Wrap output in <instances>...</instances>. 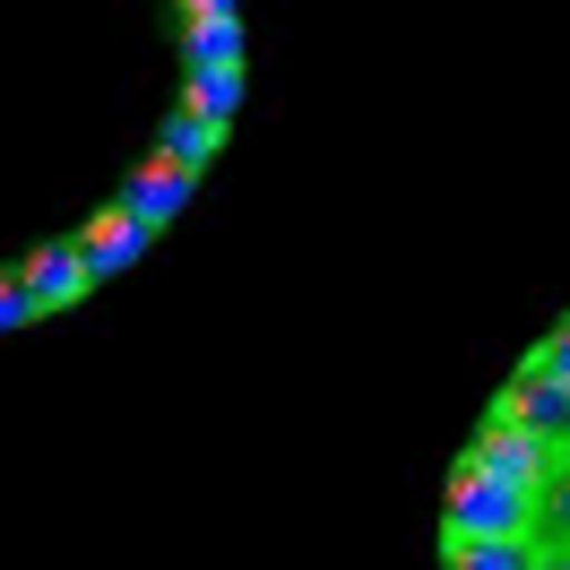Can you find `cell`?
<instances>
[{
	"label": "cell",
	"instance_id": "cell-9",
	"mask_svg": "<svg viewBox=\"0 0 570 570\" xmlns=\"http://www.w3.org/2000/svg\"><path fill=\"white\" fill-rule=\"evenodd\" d=\"M535 535H475V544H441V570H528Z\"/></svg>",
	"mask_w": 570,
	"mask_h": 570
},
{
	"label": "cell",
	"instance_id": "cell-7",
	"mask_svg": "<svg viewBox=\"0 0 570 570\" xmlns=\"http://www.w3.org/2000/svg\"><path fill=\"white\" fill-rule=\"evenodd\" d=\"M225 139H234V121H216V112L174 105V112H165V130H156V156H174V165H190V174H208Z\"/></svg>",
	"mask_w": 570,
	"mask_h": 570
},
{
	"label": "cell",
	"instance_id": "cell-16",
	"mask_svg": "<svg viewBox=\"0 0 570 570\" xmlns=\"http://www.w3.org/2000/svg\"><path fill=\"white\" fill-rule=\"evenodd\" d=\"M562 321H570V312H562Z\"/></svg>",
	"mask_w": 570,
	"mask_h": 570
},
{
	"label": "cell",
	"instance_id": "cell-6",
	"mask_svg": "<svg viewBox=\"0 0 570 570\" xmlns=\"http://www.w3.org/2000/svg\"><path fill=\"white\" fill-rule=\"evenodd\" d=\"M147 243H156V234H147V225H139L130 208H121V199H112V208H96L87 225H78V250H87L96 285H105V277H121L130 259H147Z\"/></svg>",
	"mask_w": 570,
	"mask_h": 570
},
{
	"label": "cell",
	"instance_id": "cell-2",
	"mask_svg": "<svg viewBox=\"0 0 570 570\" xmlns=\"http://www.w3.org/2000/svg\"><path fill=\"white\" fill-rule=\"evenodd\" d=\"M484 415H493V424H519V432H544L553 450H570V381H553L535 346L519 355V372L493 390V406H484Z\"/></svg>",
	"mask_w": 570,
	"mask_h": 570
},
{
	"label": "cell",
	"instance_id": "cell-4",
	"mask_svg": "<svg viewBox=\"0 0 570 570\" xmlns=\"http://www.w3.org/2000/svg\"><path fill=\"white\" fill-rule=\"evenodd\" d=\"M18 285L36 294V312H70V303H87V294H96V268H87L78 234H61V243H36V250H27Z\"/></svg>",
	"mask_w": 570,
	"mask_h": 570
},
{
	"label": "cell",
	"instance_id": "cell-14",
	"mask_svg": "<svg viewBox=\"0 0 570 570\" xmlns=\"http://www.w3.org/2000/svg\"><path fill=\"white\" fill-rule=\"evenodd\" d=\"M528 570H570V544H544V535H535V562Z\"/></svg>",
	"mask_w": 570,
	"mask_h": 570
},
{
	"label": "cell",
	"instance_id": "cell-5",
	"mask_svg": "<svg viewBox=\"0 0 570 570\" xmlns=\"http://www.w3.org/2000/svg\"><path fill=\"white\" fill-rule=\"evenodd\" d=\"M190 190H199V174H190V165H174V156H156V147H147V165L130 181H121V208L139 216L147 234H165V225H174L181 208H190Z\"/></svg>",
	"mask_w": 570,
	"mask_h": 570
},
{
	"label": "cell",
	"instance_id": "cell-8",
	"mask_svg": "<svg viewBox=\"0 0 570 570\" xmlns=\"http://www.w3.org/2000/svg\"><path fill=\"white\" fill-rule=\"evenodd\" d=\"M181 61L190 70H243V18H181Z\"/></svg>",
	"mask_w": 570,
	"mask_h": 570
},
{
	"label": "cell",
	"instance_id": "cell-12",
	"mask_svg": "<svg viewBox=\"0 0 570 570\" xmlns=\"http://www.w3.org/2000/svg\"><path fill=\"white\" fill-rule=\"evenodd\" d=\"M36 321H43L36 294H27L18 277H0V337H18V328H36Z\"/></svg>",
	"mask_w": 570,
	"mask_h": 570
},
{
	"label": "cell",
	"instance_id": "cell-10",
	"mask_svg": "<svg viewBox=\"0 0 570 570\" xmlns=\"http://www.w3.org/2000/svg\"><path fill=\"white\" fill-rule=\"evenodd\" d=\"M181 105L234 121V112H243V70H190V78H181Z\"/></svg>",
	"mask_w": 570,
	"mask_h": 570
},
{
	"label": "cell",
	"instance_id": "cell-13",
	"mask_svg": "<svg viewBox=\"0 0 570 570\" xmlns=\"http://www.w3.org/2000/svg\"><path fill=\"white\" fill-rule=\"evenodd\" d=\"M535 355H544V372H553V381H570V321L553 328V337H544V346H535Z\"/></svg>",
	"mask_w": 570,
	"mask_h": 570
},
{
	"label": "cell",
	"instance_id": "cell-15",
	"mask_svg": "<svg viewBox=\"0 0 570 570\" xmlns=\"http://www.w3.org/2000/svg\"><path fill=\"white\" fill-rule=\"evenodd\" d=\"M181 18H234V0H174Z\"/></svg>",
	"mask_w": 570,
	"mask_h": 570
},
{
	"label": "cell",
	"instance_id": "cell-11",
	"mask_svg": "<svg viewBox=\"0 0 570 570\" xmlns=\"http://www.w3.org/2000/svg\"><path fill=\"white\" fill-rule=\"evenodd\" d=\"M535 535H544V544H570V450L553 459L544 493H535Z\"/></svg>",
	"mask_w": 570,
	"mask_h": 570
},
{
	"label": "cell",
	"instance_id": "cell-1",
	"mask_svg": "<svg viewBox=\"0 0 570 570\" xmlns=\"http://www.w3.org/2000/svg\"><path fill=\"white\" fill-rule=\"evenodd\" d=\"M475 535H535V493L459 459L450 466V501H441V544H475Z\"/></svg>",
	"mask_w": 570,
	"mask_h": 570
},
{
	"label": "cell",
	"instance_id": "cell-3",
	"mask_svg": "<svg viewBox=\"0 0 570 570\" xmlns=\"http://www.w3.org/2000/svg\"><path fill=\"white\" fill-rule=\"evenodd\" d=\"M459 459L484 466V475H501V484H519V493H544V475H553V459H562V450H553L544 432H519V424H493V415H484Z\"/></svg>",
	"mask_w": 570,
	"mask_h": 570
}]
</instances>
